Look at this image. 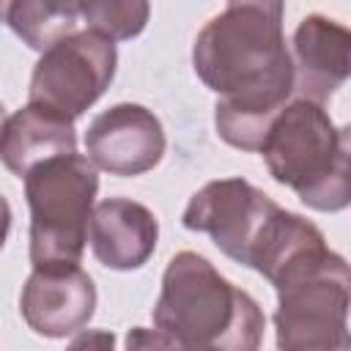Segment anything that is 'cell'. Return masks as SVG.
<instances>
[{
    "label": "cell",
    "mask_w": 351,
    "mask_h": 351,
    "mask_svg": "<svg viewBox=\"0 0 351 351\" xmlns=\"http://www.w3.org/2000/svg\"><path fill=\"white\" fill-rule=\"evenodd\" d=\"M258 154L269 176L293 189L313 211H343L351 203V132L324 104L291 99L269 126Z\"/></svg>",
    "instance_id": "3"
},
{
    "label": "cell",
    "mask_w": 351,
    "mask_h": 351,
    "mask_svg": "<svg viewBox=\"0 0 351 351\" xmlns=\"http://www.w3.org/2000/svg\"><path fill=\"white\" fill-rule=\"evenodd\" d=\"M282 208L247 178H217L200 186L181 217V225L206 233L222 255L252 269V261Z\"/></svg>",
    "instance_id": "7"
},
{
    "label": "cell",
    "mask_w": 351,
    "mask_h": 351,
    "mask_svg": "<svg viewBox=\"0 0 351 351\" xmlns=\"http://www.w3.org/2000/svg\"><path fill=\"white\" fill-rule=\"evenodd\" d=\"M96 192L99 173L82 154L49 159L25 176L33 269L80 266Z\"/></svg>",
    "instance_id": "4"
},
{
    "label": "cell",
    "mask_w": 351,
    "mask_h": 351,
    "mask_svg": "<svg viewBox=\"0 0 351 351\" xmlns=\"http://www.w3.org/2000/svg\"><path fill=\"white\" fill-rule=\"evenodd\" d=\"M288 55L293 66V99L324 104L348 80L351 33L324 14H307L293 30Z\"/></svg>",
    "instance_id": "10"
},
{
    "label": "cell",
    "mask_w": 351,
    "mask_h": 351,
    "mask_svg": "<svg viewBox=\"0 0 351 351\" xmlns=\"http://www.w3.org/2000/svg\"><path fill=\"white\" fill-rule=\"evenodd\" d=\"M159 222L154 211L129 197H107L93 206L88 241L96 261L112 271H132L148 263L156 250Z\"/></svg>",
    "instance_id": "11"
},
{
    "label": "cell",
    "mask_w": 351,
    "mask_h": 351,
    "mask_svg": "<svg viewBox=\"0 0 351 351\" xmlns=\"http://www.w3.org/2000/svg\"><path fill=\"white\" fill-rule=\"evenodd\" d=\"M285 5L274 0L228 3L192 44V69L219 99L217 134L258 151L274 118L293 99V66L282 33Z\"/></svg>",
    "instance_id": "1"
},
{
    "label": "cell",
    "mask_w": 351,
    "mask_h": 351,
    "mask_svg": "<svg viewBox=\"0 0 351 351\" xmlns=\"http://www.w3.org/2000/svg\"><path fill=\"white\" fill-rule=\"evenodd\" d=\"M0 22L36 52H47L58 41L77 33L80 3L77 0H0Z\"/></svg>",
    "instance_id": "13"
},
{
    "label": "cell",
    "mask_w": 351,
    "mask_h": 351,
    "mask_svg": "<svg viewBox=\"0 0 351 351\" xmlns=\"http://www.w3.org/2000/svg\"><path fill=\"white\" fill-rule=\"evenodd\" d=\"M8 230H11V206H8V200L0 195V250L5 247Z\"/></svg>",
    "instance_id": "17"
},
{
    "label": "cell",
    "mask_w": 351,
    "mask_h": 351,
    "mask_svg": "<svg viewBox=\"0 0 351 351\" xmlns=\"http://www.w3.org/2000/svg\"><path fill=\"white\" fill-rule=\"evenodd\" d=\"M115 69V44L93 30H77L41 52L30 74L27 104H41L74 121L110 88Z\"/></svg>",
    "instance_id": "6"
},
{
    "label": "cell",
    "mask_w": 351,
    "mask_h": 351,
    "mask_svg": "<svg viewBox=\"0 0 351 351\" xmlns=\"http://www.w3.org/2000/svg\"><path fill=\"white\" fill-rule=\"evenodd\" d=\"M19 313L41 337H66L88 326L96 313V285L80 266L33 269L22 285Z\"/></svg>",
    "instance_id": "9"
},
{
    "label": "cell",
    "mask_w": 351,
    "mask_h": 351,
    "mask_svg": "<svg viewBox=\"0 0 351 351\" xmlns=\"http://www.w3.org/2000/svg\"><path fill=\"white\" fill-rule=\"evenodd\" d=\"M126 351H206V348H192L178 343L176 337L159 332L156 326H132L126 332Z\"/></svg>",
    "instance_id": "15"
},
{
    "label": "cell",
    "mask_w": 351,
    "mask_h": 351,
    "mask_svg": "<svg viewBox=\"0 0 351 351\" xmlns=\"http://www.w3.org/2000/svg\"><path fill=\"white\" fill-rule=\"evenodd\" d=\"M162 121L143 104H115L99 112L85 132V154L96 170L132 178L154 170L165 156Z\"/></svg>",
    "instance_id": "8"
},
{
    "label": "cell",
    "mask_w": 351,
    "mask_h": 351,
    "mask_svg": "<svg viewBox=\"0 0 351 351\" xmlns=\"http://www.w3.org/2000/svg\"><path fill=\"white\" fill-rule=\"evenodd\" d=\"M151 16V5L145 0H88L80 3V19L85 30H93L104 38L132 41L137 38Z\"/></svg>",
    "instance_id": "14"
},
{
    "label": "cell",
    "mask_w": 351,
    "mask_h": 351,
    "mask_svg": "<svg viewBox=\"0 0 351 351\" xmlns=\"http://www.w3.org/2000/svg\"><path fill=\"white\" fill-rule=\"evenodd\" d=\"M151 315L159 332L206 351H258L266 329L261 304L189 250L167 261Z\"/></svg>",
    "instance_id": "2"
},
{
    "label": "cell",
    "mask_w": 351,
    "mask_h": 351,
    "mask_svg": "<svg viewBox=\"0 0 351 351\" xmlns=\"http://www.w3.org/2000/svg\"><path fill=\"white\" fill-rule=\"evenodd\" d=\"M5 118H8V115H5V107H3V101H0V132H3V123H5Z\"/></svg>",
    "instance_id": "18"
},
{
    "label": "cell",
    "mask_w": 351,
    "mask_h": 351,
    "mask_svg": "<svg viewBox=\"0 0 351 351\" xmlns=\"http://www.w3.org/2000/svg\"><path fill=\"white\" fill-rule=\"evenodd\" d=\"M66 351H115V335L107 329H80Z\"/></svg>",
    "instance_id": "16"
},
{
    "label": "cell",
    "mask_w": 351,
    "mask_h": 351,
    "mask_svg": "<svg viewBox=\"0 0 351 351\" xmlns=\"http://www.w3.org/2000/svg\"><path fill=\"white\" fill-rule=\"evenodd\" d=\"M71 154H77L74 121L41 104H25L3 123L0 162L19 178H25L33 167L49 159L71 156Z\"/></svg>",
    "instance_id": "12"
},
{
    "label": "cell",
    "mask_w": 351,
    "mask_h": 351,
    "mask_svg": "<svg viewBox=\"0 0 351 351\" xmlns=\"http://www.w3.org/2000/svg\"><path fill=\"white\" fill-rule=\"evenodd\" d=\"M277 351H348L351 274L343 255L324 250L277 285Z\"/></svg>",
    "instance_id": "5"
}]
</instances>
